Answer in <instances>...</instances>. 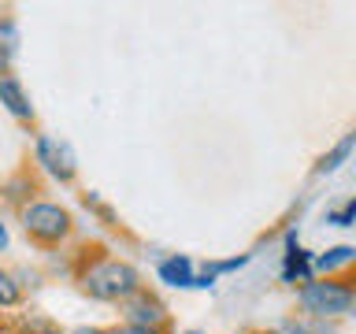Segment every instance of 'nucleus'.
I'll return each mask as SVG.
<instances>
[{
    "instance_id": "nucleus-6",
    "label": "nucleus",
    "mask_w": 356,
    "mask_h": 334,
    "mask_svg": "<svg viewBox=\"0 0 356 334\" xmlns=\"http://www.w3.org/2000/svg\"><path fill=\"white\" fill-rule=\"evenodd\" d=\"M312 260H316V253H308V249H286V260H282V283L289 286H305L316 278V267H312Z\"/></svg>"
},
{
    "instance_id": "nucleus-12",
    "label": "nucleus",
    "mask_w": 356,
    "mask_h": 334,
    "mask_svg": "<svg viewBox=\"0 0 356 334\" xmlns=\"http://www.w3.org/2000/svg\"><path fill=\"white\" fill-rule=\"evenodd\" d=\"M19 297H22L19 283L11 278V271H4V267H0V308H15Z\"/></svg>"
},
{
    "instance_id": "nucleus-11",
    "label": "nucleus",
    "mask_w": 356,
    "mask_h": 334,
    "mask_svg": "<svg viewBox=\"0 0 356 334\" xmlns=\"http://www.w3.org/2000/svg\"><path fill=\"white\" fill-rule=\"evenodd\" d=\"M19 49V26L11 15H0V52L4 56H15Z\"/></svg>"
},
{
    "instance_id": "nucleus-4",
    "label": "nucleus",
    "mask_w": 356,
    "mask_h": 334,
    "mask_svg": "<svg viewBox=\"0 0 356 334\" xmlns=\"http://www.w3.org/2000/svg\"><path fill=\"white\" fill-rule=\"evenodd\" d=\"M33 156H38V164L52 178H60V182H71V178H74V152H71V145H67V141L41 134L38 145H33Z\"/></svg>"
},
{
    "instance_id": "nucleus-1",
    "label": "nucleus",
    "mask_w": 356,
    "mask_h": 334,
    "mask_svg": "<svg viewBox=\"0 0 356 334\" xmlns=\"http://www.w3.org/2000/svg\"><path fill=\"white\" fill-rule=\"evenodd\" d=\"M297 301L312 319H341L356 308V289L334 278H312L297 289Z\"/></svg>"
},
{
    "instance_id": "nucleus-7",
    "label": "nucleus",
    "mask_w": 356,
    "mask_h": 334,
    "mask_svg": "<svg viewBox=\"0 0 356 334\" xmlns=\"http://www.w3.org/2000/svg\"><path fill=\"white\" fill-rule=\"evenodd\" d=\"M156 275H160V283H167V286H182V289L197 286V267H193V260H189V256H178V253L167 256V260H160Z\"/></svg>"
},
{
    "instance_id": "nucleus-14",
    "label": "nucleus",
    "mask_w": 356,
    "mask_h": 334,
    "mask_svg": "<svg viewBox=\"0 0 356 334\" xmlns=\"http://www.w3.org/2000/svg\"><path fill=\"white\" fill-rule=\"evenodd\" d=\"M275 334H330V327H308V323H297V319H286L278 323Z\"/></svg>"
},
{
    "instance_id": "nucleus-17",
    "label": "nucleus",
    "mask_w": 356,
    "mask_h": 334,
    "mask_svg": "<svg viewBox=\"0 0 356 334\" xmlns=\"http://www.w3.org/2000/svg\"><path fill=\"white\" fill-rule=\"evenodd\" d=\"M82 334H111V331H82Z\"/></svg>"
},
{
    "instance_id": "nucleus-8",
    "label": "nucleus",
    "mask_w": 356,
    "mask_h": 334,
    "mask_svg": "<svg viewBox=\"0 0 356 334\" xmlns=\"http://www.w3.org/2000/svg\"><path fill=\"white\" fill-rule=\"evenodd\" d=\"M0 104H4L15 119H33V104H30L26 89H22V82L11 74L0 78Z\"/></svg>"
},
{
    "instance_id": "nucleus-2",
    "label": "nucleus",
    "mask_w": 356,
    "mask_h": 334,
    "mask_svg": "<svg viewBox=\"0 0 356 334\" xmlns=\"http://www.w3.org/2000/svg\"><path fill=\"white\" fill-rule=\"evenodd\" d=\"M82 286H86V294L97 297V301H127L141 289V278L122 260H100L82 275Z\"/></svg>"
},
{
    "instance_id": "nucleus-15",
    "label": "nucleus",
    "mask_w": 356,
    "mask_h": 334,
    "mask_svg": "<svg viewBox=\"0 0 356 334\" xmlns=\"http://www.w3.org/2000/svg\"><path fill=\"white\" fill-rule=\"evenodd\" d=\"M111 334H156V331H149V327H134V323H122V327H115Z\"/></svg>"
},
{
    "instance_id": "nucleus-9",
    "label": "nucleus",
    "mask_w": 356,
    "mask_h": 334,
    "mask_svg": "<svg viewBox=\"0 0 356 334\" xmlns=\"http://www.w3.org/2000/svg\"><path fill=\"white\" fill-rule=\"evenodd\" d=\"M353 149H356V130H349L341 141H334L330 149L319 156V160H316V175H334V171H338V167L353 156Z\"/></svg>"
},
{
    "instance_id": "nucleus-19",
    "label": "nucleus",
    "mask_w": 356,
    "mask_h": 334,
    "mask_svg": "<svg viewBox=\"0 0 356 334\" xmlns=\"http://www.w3.org/2000/svg\"><path fill=\"white\" fill-rule=\"evenodd\" d=\"M182 334H197V331H182Z\"/></svg>"
},
{
    "instance_id": "nucleus-3",
    "label": "nucleus",
    "mask_w": 356,
    "mask_h": 334,
    "mask_svg": "<svg viewBox=\"0 0 356 334\" xmlns=\"http://www.w3.org/2000/svg\"><path fill=\"white\" fill-rule=\"evenodd\" d=\"M22 227H26L30 238L52 245V241L67 238V230H71V212L52 205V200H33V205L22 208Z\"/></svg>"
},
{
    "instance_id": "nucleus-10",
    "label": "nucleus",
    "mask_w": 356,
    "mask_h": 334,
    "mask_svg": "<svg viewBox=\"0 0 356 334\" xmlns=\"http://www.w3.org/2000/svg\"><path fill=\"white\" fill-rule=\"evenodd\" d=\"M356 260V245H330L327 253H316V260H312V267H316V275H330V271H341V267H349Z\"/></svg>"
},
{
    "instance_id": "nucleus-13",
    "label": "nucleus",
    "mask_w": 356,
    "mask_h": 334,
    "mask_svg": "<svg viewBox=\"0 0 356 334\" xmlns=\"http://www.w3.org/2000/svg\"><path fill=\"white\" fill-rule=\"evenodd\" d=\"M327 223H330V227H356V197L345 200L341 208H330L327 212Z\"/></svg>"
},
{
    "instance_id": "nucleus-16",
    "label": "nucleus",
    "mask_w": 356,
    "mask_h": 334,
    "mask_svg": "<svg viewBox=\"0 0 356 334\" xmlns=\"http://www.w3.org/2000/svg\"><path fill=\"white\" fill-rule=\"evenodd\" d=\"M8 241H11V238H8V227H4V223H0V253L8 249Z\"/></svg>"
},
{
    "instance_id": "nucleus-5",
    "label": "nucleus",
    "mask_w": 356,
    "mask_h": 334,
    "mask_svg": "<svg viewBox=\"0 0 356 334\" xmlns=\"http://www.w3.org/2000/svg\"><path fill=\"white\" fill-rule=\"evenodd\" d=\"M127 323L156 331L163 323V305L156 297H149V294H141V289H138L134 297H127Z\"/></svg>"
},
{
    "instance_id": "nucleus-18",
    "label": "nucleus",
    "mask_w": 356,
    "mask_h": 334,
    "mask_svg": "<svg viewBox=\"0 0 356 334\" xmlns=\"http://www.w3.org/2000/svg\"><path fill=\"white\" fill-rule=\"evenodd\" d=\"M41 334H60V331H41Z\"/></svg>"
}]
</instances>
